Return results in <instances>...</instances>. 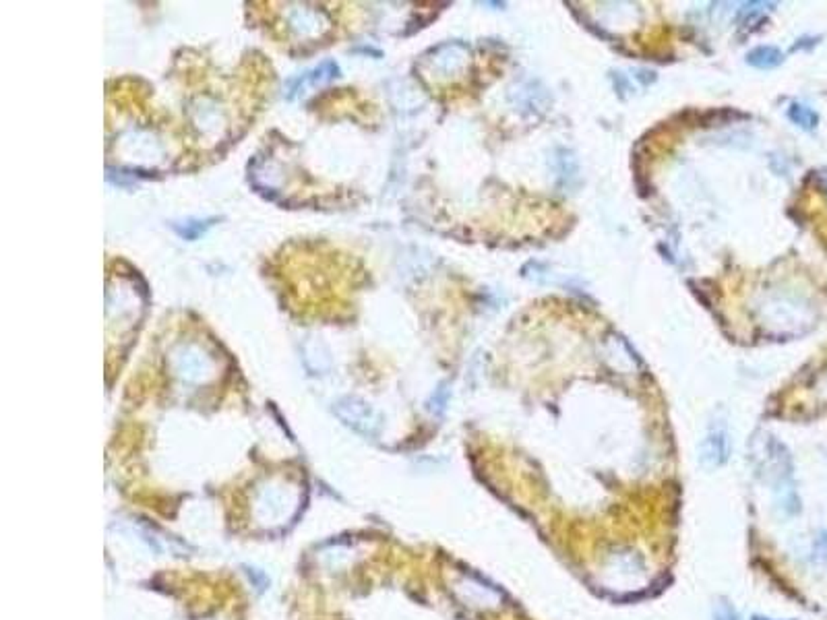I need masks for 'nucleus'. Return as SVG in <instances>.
<instances>
[{
  "label": "nucleus",
  "instance_id": "obj_4",
  "mask_svg": "<svg viewBox=\"0 0 827 620\" xmlns=\"http://www.w3.org/2000/svg\"><path fill=\"white\" fill-rule=\"evenodd\" d=\"M813 554L817 561L827 563V531H819L815 542H813Z\"/></svg>",
  "mask_w": 827,
  "mask_h": 620
},
{
  "label": "nucleus",
  "instance_id": "obj_6",
  "mask_svg": "<svg viewBox=\"0 0 827 620\" xmlns=\"http://www.w3.org/2000/svg\"><path fill=\"white\" fill-rule=\"evenodd\" d=\"M751 620H775V619H768V617H759V614H753V617H751Z\"/></svg>",
  "mask_w": 827,
  "mask_h": 620
},
{
  "label": "nucleus",
  "instance_id": "obj_1",
  "mask_svg": "<svg viewBox=\"0 0 827 620\" xmlns=\"http://www.w3.org/2000/svg\"><path fill=\"white\" fill-rule=\"evenodd\" d=\"M730 457V439L722 428L711 430L701 443V461L706 467H722Z\"/></svg>",
  "mask_w": 827,
  "mask_h": 620
},
{
  "label": "nucleus",
  "instance_id": "obj_5",
  "mask_svg": "<svg viewBox=\"0 0 827 620\" xmlns=\"http://www.w3.org/2000/svg\"><path fill=\"white\" fill-rule=\"evenodd\" d=\"M713 620H738V614L730 604H720L713 610Z\"/></svg>",
  "mask_w": 827,
  "mask_h": 620
},
{
  "label": "nucleus",
  "instance_id": "obj_2",
  "mask_svg": "<svg viewBox=\"0 0 827 620\" xmlns=\"http://www.w3.org/2000/svg\"><path fill=\"white\" fill-rule=\"evenodd\" d=\"M782 60H784L782 52H780L777 48H773V46L755 48V50L749 52V56H747V62H749L751 66H755V68H773V66H777Z\"/></svg>",
  "mask_w": 827,
  "mask_h": 620
},
{
  "label": "nucleus",
  "instance_id": "obj_3",
  "mask_svg": "<svg viewBox=\"0 0 827 620\" xmlns=\"http://www.w3.org/2000/svg\"><path fill=\"white\" fill-rule=\"evenodd\" d=\"M788 116L794 124L803 126V128H813L817 124V114L813 112L811 108L803 106V104H792L788 108Z\"/></svg>",
  "mask_w": 827,
  "mask_h": 620
}]
</instances>
